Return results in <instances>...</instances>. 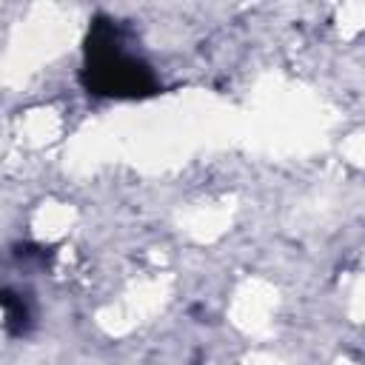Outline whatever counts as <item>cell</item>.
I'll use <instances>...</instances> for the list:
<instances>
[{"label": "cell", "mask_w": 365, "mask_h": 365, "mask_svg": "<svg viewBox=\"0 0 365 365\" xmlns=\"http://www.w3.org/2000/svg\"><path fill=\"white\" fill-rule=\"evenodd\" d=\"M83 86L97 97L140 100L157 94L160 83L154 71L134 54L125 51L120 26L114 20H94L86 40Z\"/></svg>", "instance_id": "obj_1"}, {"label": "cell", "mask_w": 365, "mask_h": 365, "mask_svg": "<svg viewBox=\"0 0 365 365\" xmlns=\"http://www.w3.org/2000/svg\"><path fill=\"white\" fill-rule=\"evenodd\" d=\"M3 314H6L9 331H14V334H23L26 331V325H29V305L23 299H14L11 291L3 294Z\"/></svg>", "instance_id": "obj_2"}]
</instances>
